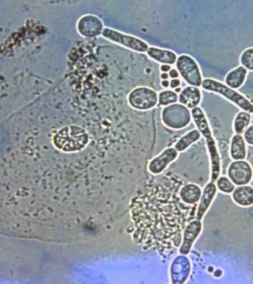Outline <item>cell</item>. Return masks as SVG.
Returning <instances> with one entry per match:
<instances>
[{
    "mask_svg": "<svg viewBox=\"0 0 253 284\" xmlns=\"http://www.w3.org/2000/svg\"><path fill=\"white\" fill-rule=\"evenodd\" d=\"M52 141L54 146L62 152H77L87 146L89 136L87 131L82 127L71 125L59 129L53 135Z\"/></svg>",
    "mask_w": 253,
    "mask_h": 284,
    "instance_id": "6da1fadb",
    "label": "cell"
},
{
    "mask_svg": "<svg viewBox=\"0 0 253 284\" xmlns=\"http://www.w3.org/2000/svg\"><path fill=\"white\" fill-rule=\"evenodd\" d=\"M202 86L205 90L217 93L231 101L244 111L253 113V104L244 96L218 80L206 78Z\"/></svg>",
    "mask_w": 253,
    "mask_h": 284,
    "instance_id": "7a4b0ae2",
    "label": "cell"
},
{
    "mask_svg": "<svg viewBox=\"0 0 253 284\" xmlns=\"http://www.w3.org/2000/svg\"><path fill=\"white\" fill-rule=\"evenodd\" d=\"M176 67L183 78L190 84L200 86L202 83L199 67L190 57L181 55L176 62Z\"/></svg>",
    "mask_w": 253,
    "mask_h": 284,
    "instance_id": "3957f363",
    "label": "cell"
},
{
    "mask_svg": "<svg viewBox=\"0 0 253 284\" xmlns=\"http://www.w3.org/2000/svg\"><path fill=\"white\" fill-rule=\"evenodd\" d=\"M131 106L138 109L144 110L156 105L157 96L156 92L147 87H138L132 90L128 96Z\"/></svg>",
    "mask_w": 253,
    "mask_h": 284,
    "instance_id": "277c9868",
    "label": "cell"
},
{
    "mask_svg": "<svg viewBox=\"0 0 253 284\" xmlns=\"http://www.w3.org/2000/svg\"><path fill=\"white\" fill-rule=\"evenodd\" d=\"M227 175L234 184L244 185L251 181L253 172L251 165L247 161L235 160L229 165Z\"/></svg>",
    "mask_w": 253,
    "mask_h": 284,
    "instance_id": "5b68a950",
    "label": "cell"
},
{
    "mask_svg": "<svg viewBox=\"0 0 253 284\" xmlns=\"http://www.w3.org/2000/svg\"><path fill=\"white\" fill-rule=\"evenodd\" d=\"M163 119L167 125L177 128L186 125L190 120V115L185 106L176 104L169 106L164 109Z\"/></svg>",
    "mask_w": 253,
    "mask_h": 284,
    "instance_id": "8992f818",
    "label": "cell"
},
{
    "mask_svg": "<svg viewBox=\"0 0 253 284\" xmlns=\"http://www.w3.org/2000/svg\"><path fill=\"white\" fill-rule=\"evenodd\" d=\"M103 35L107 38L135 51L144 52L148 49V45L141 40L112 30L105 29Z\"/></svg>",
    "mask_w": 253,
    "mask_h": 284,
    "instance_id": "52a82bcc",
    "label": "cell"
},
{
    "mask_svg": "<svg viewBox=\"0 0 253 284\" xmlns=\"http://www.w3.org/2000/svg\"><path fill=\"white\" fill-rule=\"evenodd\" d=\"M176 150L172 148L165 150L160 155L153 159L149 163V169L154 174L161 172L167 165L177 156Z\"/></svg>",
    "mask_w": 253,
    "mask_h": 284,
    "instance_id": "ba28073f",
    "label": "cell"
},
{
    "mask_svg": "<svg viewBox=\"0 0 253 284\" xmlns=\"http://www.w3.org/2000/svg\"><path fill=\"white\" fill-rule=\"evenodd\" d=\"M206 140L211 161V182H214L218 178L220 172V158L213 137L211 136Z\"/></svg>",
    "mask_w": 253,
    "mask_h": 284,
    "instance_id": "9c48e42d",
    "label": "cell"
},
{
    "mask_svg": "<svg viewBox=\"0 0 253 284\" xmlns=\"http://www.w3.org/2000/svg\"><path fill=\"white\" fill-rule=\"evenodd\" d=\"M248 73L247 70L242 66L229 71L224 78L225 84L232 89H238L244 83Z\"/></svg>",
    "mask_w": 253,
    "mask_h": 284,
    "instance_id": "30bf717a",
    "label": "cell"
},
{
    "mask_svg": "<svg viewBox=\"0 0 253 284\" xmlns=\"http://www.w3.org/2000/svg\"><path fill=\"white\" fill-rule=\"evenodd\" d=\"M232 197L239 205L251 206L253 204V187L247 185H241L234 190Z\"/></svg>",
    "mask_w": 253,
    "mask_h": 284,
    "instance_id": "8fae6325",
    "label": "cell"
},
{
    "mask_svg": "<svg viewBox=\"0 0 253 284\" xmlns=\"http://www.w3.org/2000/svg\"><path fill=\"white\" fill-rule=\"evenodd\" d=\"M216 192V187L213 182H210L204 188L199 204L197 217L200 219L210 206Z\"/></svg>",
    "mask_w": 253,
    "mask_h": 284,
    "instance_id": "7c38bea8",
    "label": "cell"
},
{
    "mask_svg": "<svg viewBox=\"0 0 253 284\" xmlns=\"http://www.w3.org/2000/svg\"><path fill=\"white\" fill-rule=\"evenodd\" d=\"M230 154L235 160H243L246 158V143L241 134H236L233 136L230 147Z\"/></svg>",
    "mask_w": 253,
    "mask_h": 284,
    "instance_id": "4fadbf2b",
    "label": "cell"
},
{
    "mask_svg": "<svg viewBox=\"0 0 253 284\" xmlns=\"http://www.w3.org/2000/svg\"><path fill=\"white\" fill-rule=\"evenodd\" d=\"M201 100L200 90L195 87L189 86L184 89L179 95V101L190 108L196 107Z\"/></svg>",
    "mask_w": 253,
    "mask_h": 284,
    "instance_id": "5bb4252c",
    "label": "cell"
},
{
    "mask_svg": "<svg viewBox=\"0 0 253 284\" xmlns=\"http://www.w3.org/2000/svg\"><path fill=\"white\" fill-rule=\"evenodd\" d=\"M192 115L200 132L205 138L211 136V133L206 116L202 110L195 107L192 110Z\"/></svg>",
    "mask_w": 253,
    "mask_h": 284,
    "instance_id": "9a60e30c",
    "label": "cell"
},
{
    "mask_svg": "<svg viewBox=\"0 0 253 284\" xmlns=\"http://www.w3.org/2000/svg\"><path fill=\"white\" fill-rule=\"evenodd\" d=\"M147 53L151 58L163 63L172 64L176 59V55L173 52L154 47L148 48Z\"/></svg>",
    "mask_w": 253,
    "mask_h": 284,
    "instance_id": "2e32d148",
    "label": "cell"
},
{
    "mask_svg": "<svg viewBox=\"0 0 253 284\" xmlns=\"http://www.w3.org/2000/svg\"><path fill=\"white\" fill-rule=\"evenodd\" d=\"M251 115L245 111L239 112L233 121V128L237 134H241L247 129L250 124Z\"/></svg>",
    "mask_w": 253,
    "mask_h": 284,
    "instance_id": "e0dca14e",
    "label": "cell"
},
{
    "mask_svg": "<svg viewBox=\"0 0 253 284\" xmlns=\"http://www.w3.org/2000/svg\"><path fill=\"white\" fill-rule=\"evenodd\" d=\"M180 193L183 200L190 201V203H194L199 200L201 195V191L198 186L189 184L182 189Z\"/></svg>",
    "mask_w": 253,
    "mask_h": 284,
    "instance_id": "ac0fdd59",
    "label": "cell"
},
{
    "mask_svg": "<svg viewBox=\"0 0 253 284\" xmlns=\"http://www.w3.org/2000/svg\"><path fill=\"white\" fill-rule=\"evenodd\" d=\"M200 137V134L197 130H193L181 138L175 145L178 151H182L187 147L192 142L197 141Z\"/></svg>",
    "mask_w": 253,
    "mask_h": 284,
    "instance_id": "d6986e66",
    "label": "cell"
},
{
    "mask_svg": "<svg viewBox=\"0 0 253 284\" xmlns=\"http://www.w3.org/2000/svg\"><path fill=\"white\" fill-rule=\"evenodd\" d=\"M240 63L247 70L253 71V47L244 50L240 56Z\"/></svg>",
    "mask_w": 253,
    "mask_h": 284,
    "instance_id": "ffe728a7",
    "label": "cell"
},
{
    "mask_svg": "<svg viewBox=\"0 0 253 284\" xmlns=\"http://www.w3.org/2000/svg\"><path fill=\"white\" fill-rule=\"evenodd\" d=\"M218 189L224 193H230L235 189V185L229 178L226 177H220L216 180Z\"/></svg>",
    "mask_w": 253,
    "mask_h": 284,
    "instance_id": "44dd1931",
    "label": "cell"
},
{
    "mask_svg": "<svg viewBox=\"0 0 253 284\" xmlns=\"http://www.w3.org/2000/svg\"><path fill=\"white\" fill-rule=\"evenodd\" d=\"M177 96L173 91H164L160 93L159 101L162 105H167L169 104L176 102Z\"/></svg>",
    "mask_w": 253,
    "mask_h": 284,
    "instance_id": "7402d4cb",
    "label": "cell"
},
{
    "mask_svg": "<svg viewBox=\"0 0 253 284\" xmlns=\"http://www.w3.org/2000/svg\"><path fill=\"white\" fill-rule=\"evenodd\" d=\"M245 141L249 144L253 145V125L249 126L244 133Z\"/></svg>",
    "mask_w": 253,
    "mask_h": 284,
    "instance_id": "603a6c76",
    "label": "cell"
},
{
    "mask_svg": "<svg viewBox=\"0 0 253 284\" xmlns=\"http://www.w3.org/2000/svg\"><path fill=\"white\" fill-rule=\"evenodd\" d=\"M180 81L178 79H174L171 80L170 85L171 88L177 87L180 84Z\"/></svg>",
    "mask_w": 253,
    "mask_h": 284,
    "instance_id": "cb8c5ba5",
    "label": "cell"
},
{
    "mask_svg": "<svg viewBox=\"0 0 253 284\" xmlns=\"http://www.w3.org/2000/svg\"><path fill=\"white\" fill-rule=\"evenodd\" d=\"M169 75L172 78H176L178 76L177 71L174 69H172L169 71Z\"/></svg>",
    "mask_w": 253,
    "mask_h": 284,
    "instance_id": "d4e9b609",
    "label": "cell"
},
{
    "mask_svg": "<svg viewBox=\"0 0 253 284\" xmlns=\"http://www.w3.org/2000/svg\"><path fill=\"white\" fill-rule=\"evenodd\" d=\"M170 69V67L168 65H163L161 67V70L163 71H168Z\"/></svg>",
    "mask_w": 253,
    "mask_h": 284,
    "instance_id": "484cf974",
    "label": "cell"
},
{
    "mask_svg": "<svg viewBox=\"0 0 253 284\" xmlns=\"http://www.w3.org/2000/svg\"><path fill=\"white\" fill-rule=\"evenodd\" d=\"M162 85L165 87H167L169 86V82L168 80H163L162 81Z\"/></svg>",
    "mask_w": 253,
    "mask_h": 284,
    "instance_id": "4316f807",
    "label": "cell"
},
{
    "mask_svg": "<svg viewBox=\"0 0 253 284\" xmlns=\"http://www.w3.org/2000/svg\"><path fill=\"white\" fill-rule=\"evenodd\" d=\"M161 77L164 79H167L168 78V74L166 73H163L161 74Z\"/></svg>",
    "mask_w": 253,
    "mask_h": 284,
    "instance_id": "83f0119b",
    "label": "cell"
},
{
    "mask_svg": "<svg viewBox=\"0 0 253 284\" xmlns=\"http://www.w3.org/2000/svg\"><path fill=\"white\" fill-rule=\"evenodd\" d=\"M180 90H181L180 88H177L175 89V91L177 92H180Z\"/></svg>",
    "mask_w": 253,
    "mask_h": 284,
    "instance_id": "f1b7e54d",
    "label": "cell"
}]
</instances>
